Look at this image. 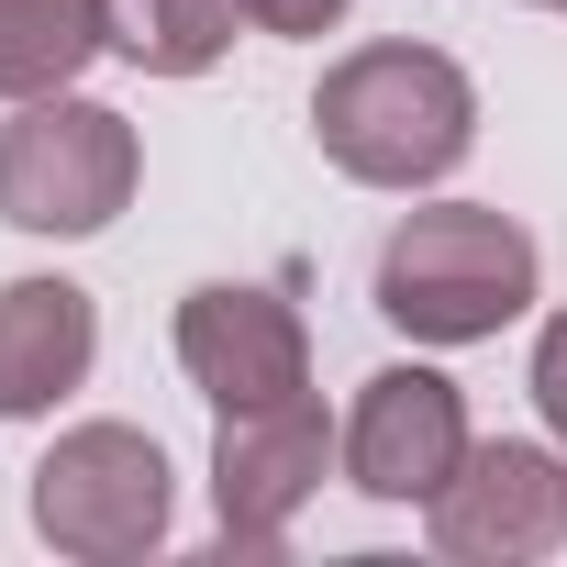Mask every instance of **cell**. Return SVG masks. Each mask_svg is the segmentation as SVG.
Wrapping results in <instances>:
<instances>
[{
	"label": "cell",
	"mask_w": 567,
	"mask_h": 567,
	"mask_svg": "<svg viewBox=\"0 0 567 567\" xmlns=\"http://www.w3.org/2000/svg\"><path fill=\"white\" fill-rule=\"evenodd\" d=\"M312 145L357 189H434L478 145V90L434 45H357L312 90Z\"/></svg>",
	"instance_id": "1"
},
{
	"label": "cell",
	"mask_w": 567,
	"mask_h": 567,
	"mask_svg": "<svg viewBox=\"0 0 567 567\" xmlns=\"http://www.w3.org/2000/svg\"><path fill=\"white\" fill-rule=\"evenodd\" d=\"M379 312L412 346H489L534 312V234L489 200L401 212V234L379 245Z\"/></svg>",
	"instance_id": "2"
},
{
	"label": "cell",
	"mask_w": 567,
	"mask_h": 567,
	"mask_svg": "<svg viewBox=\"0 0 567 567\" xmlns=\"http://www.w3.org/2000/svg\"><path fill=\"white\" fill-rule=\"evenodd\" d=\"M167 445L134 423H79L34 456V534L79 567H123L145 545H167Z\"/></svg>",
	"instance_id": "4"
},
{
	"label": "cell",
	"mask_w": 567,
	"mask_h": 567,
	"mask_svg": "<svg viewBox=\"0 0 567 567\" xmlns=\"http://www.w3.org/2000/svg\"><path fill=\"white\" fill-rule=\"evenodd\" d=\"M101 34L145 79H200L234 45V0H101Z\"/></svg>",
	"instance_id": "11"
},
{
	"label": "cell",
	"mask_w": 567,
	"mask_h": 567,
	"mask_svg": "<svg viewBox=\"0 0 567 567\" xmlns=\"http://www.w3.org/2000/svg\"><path fill=\"white\" fill-rule=\"evenodd\" d=\"M534 12H567V0H534Z\"/></svg>",
	"instance_id": "14"
},
{
	"label": "cell",
	"mask_w": 567,
	"mask_h": 567,
	"mask_svg": "<svg viewBox=\"0 0 567 567\" xmlns=\"http://www.w3.org/2000/svg\"><path fill=\"white\" fill-rule=\"evenodd\" d=\"M101 0H0V101H45L101 56Z\"/></svg>",
	"instance_id": "10"
},
{
	"label": "cell",
	"mask_w": 567,
	"mask_h": 567,
	"mask_svg": "<svg viewBox=\"0 0 567 567\" xmlns=\"http://www.w3.org/2000/svg\"><path fill=\"white\" fill-rule=\"evenodd\" d=\"M467 467V401L434 368H379L346 412V478L368 501H434Z\"/></svg>",
	"instance_id": "8"
},
{
	"label": "cell",
	"mask_w": 567,
	"mask_h": 567,
	"mask_svg": "<svg viewBox=\"0 0 567 567\" xmlns=\"http://www.w3.org/2000/svg\"><path fill=\"white\" fill-rule=\"evenodd\" d=\"M434 512V545L456 567H523L545 545H567V467L545 445H467V467L423 501Z\"/></svg>",
	"instance_id": "7"
},
{
	"label": "cell",
	"mask_w": 567,
	"mask_h": 567,
	"mask_svg": "<svg viewBox=\"0 0 567 567\" xmlns=\"http://www.w3.org/2000/svg\"><path fill=\"white\" fill-rule=\"evenodd\" d=\"M234 12H245L256 34H334L357 0H234Z\"/></svg>",
	"instance_id": "12"
},
{
	"label": "cell",
	"mask_w": 567,
	"mask_h": 567,
	"mask_svg": "<svg viewBox=\"0 0 567 567\" xmlns=\"http://www.w3.org/2000/svg\"><path fill=\"white\" fill-rule=\"evenodd\" d=\"M534 412H545V423L567 434V312H556V323L534 334Z\"/></svg>",
	"instance_id": "13"
},
{
	"label": "cell",
	"mask_w": 567,
	"mask_h": 567,
	"mask_svg": "<svg viewBox=\"0 0 567 567\" xmlns=\"http://www.w3.org/2000/svg\"><path fill=\"white\" fill-rule=\"evenodd\" d=\"M145 178V145L112 101L45 90L0 123V223L12 234H101Z\"/></svg>",
	"instance_id": "3"
},
{
	"label": "cell",
	"mask_w": 567,
	"mask_h": 567,
	"mask_svg": "<svg viewBox=\"0 0 567 567\" xmlns=\"http://www.w3.org/2000/svg\"><path fill=\"white\" fill-rule=\"evenodd\" d=\"M101 357V312L79 278H12L0 290V423H34L68 390H90Z\"/></svg>",
	"instance_id": "9"
},
{
	"label": "cell",
	"mask_w": 567,
	"mask_h": 567,
	"mask_svg": "<svg viewBox=\"0 0 567 567\" xmlns=\"http://www.w3.org/2000/svg\"><path fill=\"white\" fill-rule=\"evenodd\" d=\"M334 456H346V434L323 423L312 390L267 401V412H223V434H212V512H223V545H234V556H278L290 512L323 489Z\"/></svg>",
	"instance_id": "5"
},
{
	"label": "cell",
	"mask_w": 567,
	"mask_h": 567,
	"mask_svg": "<svg viewBox=\"0 0 567 567\" xmlns=\"http://www.w3.org/2000/svg\"><path fill=\"white\" fill-rule=\"evenodd\" d=\"M178 368L200 379L212 412H267V401L312 390V334H301V312L278 290H256V278H200L178 301Z\"/></svg>",
	"instance_id": "6"
}]
</instances>
